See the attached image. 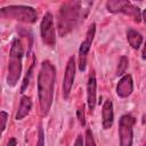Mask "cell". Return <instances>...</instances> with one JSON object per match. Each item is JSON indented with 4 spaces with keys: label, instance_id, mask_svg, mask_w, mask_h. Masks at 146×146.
<instances>
[{
    "label": "cell",
    "instance_id": "6da1fadb",
    "mask_svg": "<svg viewBox=\"0 0 146 146\" xmlns=\"http://www.w3.org/2000/svg\"><path fill=\"white\" fill-rule=\"evenodd\" d=\"M56 80V70L49 60L41 64L38 75V97L43 115H47L54 100V86Z\"/></svg>",
    "mask_w": 146,
    "mask_h": 146
},
{
    "label": "cell",
    "instance_id": "7a4b0ae2",
    "mask_svg": "<svg viewBox=\"0 0 146 146\" xmlns=\"http://www.w3.org/2000/svg\"><path fill=\"white\" fill-rule=\"evenodd\" d=\"M81 11V2L71 1L66 2L62 6L58 15V32L59 34L66 35L71 32L80 19Z\"/></svg>",
    "mask_w": 146,
    "mask_h": 146
},
{
    "label": "cell",
    "instance_id": "3957f363",
    "mask_svg": "<svg viewBox=\"0 0 146 146\" xmlns=\"http://www.w3.org/2000/svg\"><path fill=\"white\" fill-rule=\"evenodd\" d=\"M24 49L21 40L14 39L9 52V63H8V75L7 83L10 87L17 84L21 73H22V58H23Z\"/></svg>",
    "mask_w": 146,
    "mask_h": 146
},
{
    "label": "cell",
    "instance_id": "277c9868",
    "mask_svg": "<svg viewBox=\"0 0 146 146\" xmlns=\"http://www.w3.org/2000/svg\"><path fill=\"white\" fill-rule=\"evenodd\" d=\"M1 15L3 17L13 18L24 23H34L36 21L38 14L34 8L27 6H9L1 9Z\"/></svg>",
    "mask_w": 146,
    "mask_h": 146
},
{
    "label": "cell",
    "instance_id": "5b68a950",
    "mask_svg": "<svg viewBox=\"0 0 146 146\" xmlns=\"http://www.w3.org/2000/svg\"><path fill=\"white\" fill-rule=\"evenodd\" d=\"M106 7L107 10L111 13H122L125 14L130 17L133 18V21H136L137 23L140 22L141 18V13L140 9L132 5L130 1H122V0H111L106 2Z\"/></svg>",
    "mask_w": 146,
    "mask_h": 146
},
{
    "label": "cell",
    "instance_id": "8992f818",
    "mask_svg": "<svg viewBox=\"0 0 146 146\" xmlns=\"http://www.w3.org/2000/svg\"><path fill=\"white\" fill-rule=\"evenodd\" d=\"M136 119L130 114H124L119 121V137L120 146H132L133 124Z\"/></svg>",
    "mask_w": 146,
    "mask_h": 146
},
{
    "label": "cell",
    "instance_id": "52a82bcc",
    "mask_svg": "<svg viewBox=\"0 0 146 146\" xmlns=\"http://www.w3.org/2000/svg\"><path fill=\"white\" fill-rule=\"evenodd\" d=\"M41 39L44 44L48 47H54L56 43V35H55V25H54V17L50 13H47L40 25Z\"/></svg>",
    "mask_w": 146,
    "mask_h": 146
},
{
    "label": "cell",
    "instance_id": "ba28073f",
    "mask_svg": "<svg viewBox=\"0 0 146 146\" xmlns=\"http://www.w3.org/2000/svg\"><path fill=\"white\" fill-rule=\"evenodd\" d=\"M95 33H96V24L92 23L89 26V29L87 31V34H86V39L83 40V42L81 43L80 49H79V57H80L79 68H80V71H84L86 70V59H87V55H88V52L90 50L91 43L94 41Z\"/></svg>",
    "mask_w": 146,
    "mask_h": 146
},
{
    "label": "cell",
    "instance_id": "9c48e42d",
    "mask_svg": "<svg viewBox=\"0 0 146 146\" xmlns=\"http://www.w3.org/2000/svg\"><path fill=\"white\" fill-rule=\"evenodd\" d=\"M74 76H75V60H74V57H71L67 62L65 74H64V81H63V96L65 99H67L70 96L73 82H74Z\"/></svg>",
    "mask_w": 146,
    "mask_h": 146
},
{
    "label": "cell",
    "instance_id": "30bf717a",
    "mask_svg": "<svg viewBox=\"0 0 146 146\" xmlns=\"http://www.w3.org/2000/svg\"><path fill=\"white\" fill-rule=\"evenodd\" d=\"M132 90H133V82H132L131 75H129V74L123 75L120 79V81H119V83L116 86L117 96L121 97V98H125V97L131 95Z\"/></svg>",
    "mask_w": 146,
    "mask_h": 146
},
{
    "label": "cell",
    "instance_id": "8fae6325",
    "mask_svg": "<svg viewBox=\"0 0 146 146\" xmlns=\"http://www.w3.org/2000/svg\"><path fill=\"white\" fill-rule=\"evenodd\" d=\"M96 76L95 72H90L89 79H88V84H87V103L89 111L92 112L96 106Z\"/></svg>",
    "mask_w": 146,
    "mask_h": 146
},
{
    "label": "cell",
    "instance_id": "7c38bea8",
    "mask_svg": "<svg viewBox=\"0 0 146 146\" xmlns=\"http://www.w3.org/2000/svg\"><path fill=\"white\" fill-rule=\"evenodd\" d=\"M102 124L104 129H110L113 125L114 121V113H113V104L111 99L105 100L103 105V111H102Z\"/></svg>",
    "mask_w": 146,
    "mask_h": 146
},
{
    "label": "cell",
    "instance_id": "4fadbf2b",
    "mask_svg": "<svg viewBox=\"0 0 146 146\" xmlns=\"http://www.w3.org/2000/svg\"><path fill=\"white\" fill-rule=\"evenodd\" d=\"M32 108V100L30 97L27 96H23L21 98V103H19V106H18V110H17V113L15 115V119L16 120H22L23 117H25L30 111Z\"/></svg>",
    "mask_w": 146,
    "mask_h": 146
},
{
    "label": "cell",
    "instance_id": "5bb4252c",
    "mask_svg": "<svg viewBox=\"0 0 146 146\" xmlns=\"http://www.w3.org/2000/svg\"><path fill=\"white\" fill-rule=\"evenodd\" d=\"M127 39L129 44L133 48V49H138L141 43H143V36L139 32L135 31V30H129L127 32Z\"/></svg>",
    "mask_w": 146,
    "mask_h": 146
},
{
    "label": "cell",
    "instance_id": "9a60e30c",
    "mask_svg": "<svg viewBox=\"0 0 146 146\" xmlns=\"http://www.w3.org/2000/svg\"><path fill=\"white\" fill-rule=\"evenodd\" d=\"M127 67H128V58L125 56H122L120 58V62H119V66H117V71H116V74L117 75H122L125 73L127 71Z\"/></svg>",
    "mask_w": 146,
    "mask_h": 146
},
{
    "label": "cell",
    "instance_id": "2e32d148",
    "mask_svg": "<svg viewBox=\"0 0 146 146\" xmlns=\"http://www.w3.org/2000/svg\"><path fill=\"white\" fill-rule=\"evenodd\" d=\"M32 70H33V64L31 65V67H30L27 74H26V76H25V79H24V81H23V86H22V88H21V92H23V91L25 90V88L29 86V83H30V78H31V75H32Z\"/></svg>",
    "mask_w": 146,
    "mask_h": 146
},
{
    "label": "cell",
    "instance_id": "e0dca14e",
    "mask_svg": "<svg viewBox=\"0 0 146 146\" xmlns=\"http://www.w3.org/2000/svg\"><path fill=\"white\" fill-rule=\"evenodd\" d=\"M86 146H96L91 130H89V129L86 131Z\"/></svg>",
    "mask_w": 146,
    "mask_h": 146
},
{
    "label": "cell",
    "instance_id": "ac0fdd59",
    "mask_svg": "<svg viewBox=\"0 0 146 146\" xmlns=\"http://www.w3.org/2000/svg\"><path fill=\"white\" fill-rule=\"evenodd\" d=\"M0 119H1V132H3L5 129H6V123H7L8 114H7L5 111H1V113H0Z\"/></svg>",
    "mask_w": 146,
    "mask_h": 146
},
{
    "label": "cell",
    "instance_id": "d6986e66",
    "mask_svg": "<svg viewBox=\"0 0 146 146\" xmlns=\"http://www.w3.org/2000/svg\"><path fill=\"white\" fill-rule=\"evenodd\" d=\"M36 146H44V135H43V129L42 127L39 128V139Z\"/></svg>",
    "mask_w": 146,
    "mask_h": 146
},
{
    "label": "cell",
    "instance_id": "ffe728a7",
    "mask_svg": "<svg viewBox=\"0 0 146 146\" xmlns=\"http://www.w3.org/2000/svg\"><path fill=\"white\" fill-rule=\"evenodd\" d=\"M76 114H78V119H79L80 123H81L82 125H84V124H86V121H84V113H83V108L78 110Z\"/></svg>",
    "mask_w": 146,
    "mask_h": 146
},
{
    "label": "cell",
    "instance_id": "44dd1931",
    "mask_svg": "<svg viewBox=\"0 0 146 146\" xmlns=\"http://www.w3.org/2000/svg\"><path fill=\"white\" fill-rule=\"evenodd\" d=\"M74 146H83V139H82V136H79V137L76 138Z\"/></svg>",
    "mask_w": 146,
    "mask_h": 146
},
{
    "label": "cell",
    "instance_id": "7402d4cb",
    "mask_svg": "<svg viewBox=\"0 0 146 146\" xmlns=\"http://www.w3.org/2000/svg\"><path fill=\"white\" fill-rule=\"evenodd\" d=\"M7 146H16V139L15 138H10Z\"/></svg>",
    "mask_w": 146,
    "mask_h": 146
},
{
    "label": "cell",
    "instance_id": "603a6c76",
    "mask_svg": "<svg viewBox=\"0 0 146 146\" xmlns=\"http://www.w3.org/2000/svg\"><path fill=\"white\" fill-rule=\"evenodd\" d=\"M141 57H143V59H146V42H145V46H144V49H143Z\"/></svg>",
    "mask_w": 146,
    "mask_h": 146
}]
</instances>
